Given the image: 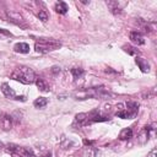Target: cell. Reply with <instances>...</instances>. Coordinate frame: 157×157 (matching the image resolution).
I'll use <instances>...</instances> for the list:
<instances>
[{
	"label": "cell",
	"mask_w": 157,
	"mask_h": 157,
	"mask_svg": "<svg viewBox=\"0 0 157 157\" xmlns=\"http://www.w3.org/2000/svg\"><path fill=\"white\" fill-rule=\"evenodd\" d=\"M75 99H87V98H109L110 93L104 87H92L83 91H77L72 94Z\"/></svg>",
	"instance_id": "6da1fadb"
},
{
	"label": "cell",
	"mask_w": 157,
	"mask_h": 157,
	"mask_svg": "<svg viewBox=\"0 0 157 157\" xmlns=\"http://www.w3.org/2000/svg\"><path fill=\"white\" fill-rule=\"evenodd\" d=\"M11 78H13L16 81H20L25 85H29V83H33L36 81V74L31 67L21 65V66L16 67L12 71Z\"/></svg>",
	"instance_id": "7a4b0ae2"
},
{
	"label": "cell",
	"mask_w": 157,
	"mask_h": 157,
	"mask_svg": "<svg viewBox=\"0 0 157 157\" xmlns=\"http://www.w3.org/2000/svg\"><path fill=\"white\" fill-rule=\"evenodd\" d=\"M60 47H61V42L54 38H38L34 43L36 52L42 53V54L58 50Z\"/></svg>",
	"instance_id": "3957f363"
},
{
	"label": "cell",
	"mask_w": 157,
	"mask_h": 157,
	"mask_svg": "<svg viewBox=\"0 0 157 157\" xmlns=\"http://www.w3.org/2000/svg\"><path fill=\"white\" fill-rule=\"evenodd\" d=\"M137 110H139V104L136 102H128L126 108H120L117 112V115L123 119H131L136 115Z\"/></svg>",
	"instance_id": "277c9868"
},
{
	"label": "cell",
	"mask_w": 157,
	"mask_h": 157,
	"mask_svg": "<svg viewBox=\"0 0 157 157\" xmlns=\"http://www.w3.org/2000/svg\"><path fill=\"white\" fill-rule=\"evenodd\" d=\"M155 126H156V124L146 125V126L140 131V134H139V136H137V142H139L140 145H145V144L150 140L151 135H152L153 131H155Z\"/></svg>",
	"instance_id": "5b68a950"
},
{
	"label": "cell",
	"mask_w": 157,
	"mask_h": 157,
	"mask_svg": "<svg viewBox=\"0 0 157 157\" xmlns=\"http://www.w3.org/2000/svg\"><path fill=\"white\" fill-rule=\"evenodd\" d=\"M1 92L4 93V96L6 98H10V99H17V101H26L25 96H17L15 93V91L7 85V83H2L1 85Z\"/></svg>",
	"instance_id": "8992f818"
},
{
	"label": "cell",
	"mask_w": 157,
	"mask_h": 157,
	"mask_svg": "<svg viewBox=\"0 0 157 157\" xmlns=\"http://www.w3.org/2000/svg\"><path fill=\"white\" fill-rule=\"evenodd\" d=\"M129 38H130V40L134 43V44H136V45H142V44H145V39H144V36L140 33V32H130V34H129Z\"/></svg>",
	"instance_id": "52a82bcc"
},
{
	"label": "cell",
	"mask_w": 157,
	"mask_h": 157,
	"mask_svg": "<svg viewBox=\"0 0 157 157\" xmlns=\"http://www.w3.org/2000/svg\"><path fill=\"white\" fill-rule=\"evenodd\" d=\"M135 63H136V65L139 66V69L142 72H148L150 71V64H148V61L146 59H144V58H136L135 59Z\"/></svg>",
	"instance_id": "ba28073f"
},
{
	"label": "cell",
	"mask_w": 157,
	"mask_h": 157,
	"mask_svg": "<svg viewBox=\"0 0 157 157\" xmlns=\"http://www.w3.org/2000/svg\"><path fill=\"white\" fill-rule=\"evenodd\" d=\"M13 50L16 53H21V54H27L29 53V45L27 43H23V42H20V43H16L15 47H13Z\"/></svg>",
	"instance_id": "9c48e42d"
},
{
	"label": "cell",
	"mask_w": 157,
	"mask_h": 157,
	"mask_svg": "<svg viewBox=\"0 0 157 157\" xmlns=\"http://www.w3.org/2000/svg\"><path fill=\"white\" fill-rule=\"evenodd\" d=\"M88 115L86 113H78L76 114L75 117V124L78 125V126H82V125H86L88 123Z\"/></svg>",
	"instance_id": "30bf717a"
},
{
	"label": "cell",
	"mask_w": 157,
	"mask_h": 157,
	"mask_svg": "<svg viewBox=\"0 0 157 157\" xmlns=\"http://www.w3.org/2000/svg\"><path fill=\"white\" fill-rule=\"evenodd\" d=\"M36 85H37V87L42 91V92H49V90H50V87H49V85L47 83V81L44 80V78H42V77H36Z\"/></svg>",
	"instance_id": "8fae6325"
},
{
	"label": "cell",
	"mask_w": 157,
	"mask_h": 157,
	"mask_svg": "<svg viewBox=\"0 0 157 157\" xmlns=\"http://www.w3.org/2000/svg\"><path fill=\"white\" fill-rule=\"evenodd\" d=\"M54 10H55L58 13L65 15V13L67 12V10H69V6H67V4L64 2V1H58V2L55 4V6H54Z\"/></svg>",
	"instance_id": "7c38bea8"
},
{
	"label": "cell",
	"mask_w": 157,
	"mask_h": 157,
	"mask_svg": "<svg viewBox=\"0 0 157 157\" xmlns=\"http://www.w3.org/2000/svg\"><path fill=\"white\" fill-rule=\"evenodd\" d=\"M107 5H108V7H109L112 13L118 15V13L121 12V7H120V4L118 1H107Z\"/></svg>",
	"instance_id": "4fadbf2b"
},
{
	"label": "cell",
	"mask_w": 157,
	"mask_h": 157,
	"mask_svg": "<svg viewBox=\"0 0 157 157\" xmlns=\"http://www.w3.org/2000/svg\"><path fill=\"white\" fill-rule=\"evenodd\" d=\"M1 125L4 128V130H10L12 126V118L9 114H4L1 118Z\"/></svg>",
	"instance_id": "5bb4252c"
},
{
	"label": "cell",
	"mask_w": 157,
	"mask_h": 157,
	"mask_svg": "<svg viewBox=\"0 0 157 157\" xmlns=\"http://www.w3.org/2000/svg\"><path fill=\"white\" fill-rule=\"evenodd\" d=\"M7 16H9V18H10L11 22H15L16 25L23 26V25H22L23 18H22V16H21L20 13H16V12H7Z\"/></svg>",
	"instance_id": "9a60e30c"
},
{
	"label": "cell",
	"mask_w": 157,
	"mask_h": 157,
	"mask_svg": "<svg viewBox=\"0 0 157 157\" xmlns=\"http://www.w3.org/2000/svg\"><path fill=\"white\" fill-rule=\"evenodd\" d=\"M131 137H132V130H131V128H125L119 134V139L120 140H129Z\"/></svg>",
	"instance_id": "2e32d148"
},
{
	"label": "cell",
	"mask_w": 157,
	"mask_h": 157,
	"mask_svg": "<svg viewBox=\"0 0 157 157\" xmlns=\"http://www.w3.org/2000/svg\"><path fill=\"white\" fill-rule=\"evenodd\" d=\"M48 104V99L45 98V97H38L34 102H33V105L36 107V108H43V107H45Z\"/></svg>",
	"instance_id": "e0dca14e"
},
{
	"label": "cell",
	"mask_w": 157,
	"mask_h": 157,
	"mask_svg": "<svg viewBox=\"0 0 157 157\" xmlns=\"http://www.w3.org/2000/svg\"><path fill=\"white\" fill-rule=\"evenodd\" d=\"M71 74H72L74 78L77 80V78H81L85 75V70L81 69V67H74V69H71Z\"/></svg>",
	"instance_id": "ac0fdd59"
},
{
	"label": "cell",
	"mask_w": 157,
	"mask_h": 157,
	"mask_svg": "<svg viewBox=\"0 0 157 157\" xmlns=\"http://www.w3.org/2000/svg\"><path fill=\"white\" fill-rule=\"evenodd\" d=\"M123 49H124L128 54H130V55H136V54H139V50H137L136 48L131 47V45H124Z\"/></svg>",
	"instance_id": "d6986e66"
},
{
	"label": "cell",
	"mask_w": 157,
	"mask_h": 157,
	"mask_svg": "<svg viewBox=\"0 0 157 157\" xmlns=\"http://www.w3.org/2000/svg\"><path fill=\"white\" fill-rule=\"evenodd\" d=\"M38 18H39L42 22H47L48 18H49L48 12H47L45 10H39V12H38Z\"/></svg>",
	"instance_id": "ffe728a7"
},
{
	"label": "cell",
	"mask_w": 157,
	"mask_h": 157,
	"mask_svg": "<svg viewBox=\"0 0 157 157\" xmlns=\"http://www.w3.org/2000/svg\"><path fill=\"white\" fill-rule=\"evenodd\" d=\"M147 157H157V148L153 147V148L150 151V153L147 155Z\"/></svg>",
	"instance_id": "44dd1931"
},
{
	"label": "cell",
	"mask_w": 157,
	"mask_h": 157,
	"mask_svg": "<svg viewBox=\"0 0 157 157\" xmlns=\"http://www.w3.org/2000/svg\"><path fill=\"white\" fill-rule=\"evenodd\" d=\"M61 70H60V67L59 66H53L52 67V72H54V74H58V72H60Z\"/></svg>",
	"instance_id": "7402d4cb"
},
{
	"label": "cell",
	"mask_w": 157,
	"mask_h": 157,
	"mask_svg": "<svg viewBox=\"0 0 157 157\" xmlns=\"http://www.w3.org/2000/svg\"><path fill=\"white\" fill-rule=\"evenodd\" d=\"M0 32H1V33H5V34H9V32H6V31H4V29H0Z\"/></svg>",
	"instance_id": "603a6c76"
},
{
	"label": "cell",
	"mask_w": 157,
	"mask_h": 157,
	"mask_svg": "<svg viewBox=\"0 0 157 157\" xmlns=\"http://www.w3.org/2000/svg\"><path fill=\"white\" fill-rule=\"evenodd\" d=\"M4 146H5V145H4V144H2V142H1V141H0V150H1V148H2V147H4Z\"/></svg>",
	"instance_id": "cb8c5ba5"
}]
</instances>
